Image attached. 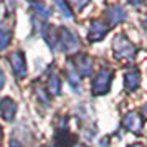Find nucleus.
Segmentation results:
<instances>
[{"label": "nucleus", "mask_w": 147, "mask_h": 147, "mask_svg": "<svg viewBox=\"0 0 147 147\" xmlns=\"http://www.w3.org/2000/svg\"><path fill=\"white\" fill-rule=\"evenodd\" d=\"M106 17L113 25H116V23H121L126 18V12H124V8L121 7V5H111V7L107 8Z\"/></svg>", "instance_id": "nucleus-9"}, {"label": "nucleus", "mask_w": 147, "mask_h": 147, "mask_svg": "<svg viewBox=\"0 0 147 147\" xmlns=\"http://www.w3.org/2000/svg\"><path fill=\"white\" fill-rule=\"evenodd\" d=\"M53 2H55V5L60 8V12L65 15L66 18H71V17H73V13H71V8H69V5H68L66 0H53Z\"/></svg>", "instance_id": "nucleus-15"}, {"label": "nucleus", "mask_w": 147, "mask_h": 147, "mask_svg": "<svg viewBox=\"0 0 147 147\" xmlns=\"http://www.w3.org/2000/svg\"><path fill=\"white\" fill-rule=\"evenodd\" d=\"M139 84H140V73L137 69H131L129 73H126V89L127 91L137 89Z\"/></svg>", "instance_id": "nucleus-11"}, {"label": "nucleus", "mask_w": 147, "mask_h": 147, "mask_svg": "<svg viewBox=\"0 0 147 147\" xmlns=\"http://www.w3.org/2000/svg\"><path fill=\"white\" fill-rule=\"evenodd\" d=\"M10 65H12V69H13L15 76L22 80L25 73H27V65H25V56L22 51H13V53L10 55Z\"/></svg>", "instance_id": "nucleus-4"}, {"label": "nucleus", "mask_w": 147, "mask_h": 147, "mask_svg": "<svg viewBox=\"0 0 147 147\" xmlns=\"http://www.w3.org/2000/svg\"><path fill=\"white\" fill-rule=\"evenodd\" d=\"M124 126H126V129L132 131L134 134H140L142 132V127H144V117L139 113L132 111V113H129L124 117Z\"/></svg>", "instance_id": "nucleus-5"}, {"label": "nucleus", "mask_w": 147, "mask_h": 147, "mask_svg": "<svg viewBox=\"0 0 147 147\" xmlns=\"http://www.w3.org/2000/svg\"><path fill=\"white\" fill-rule=\"evenodd\" d=\"M131 3H134V5H137V3H140V2H144V0H129Z\"/></svg>", "instance_id": "nucleus-20"}, {"label": "nucleus", "mask_w": 147, "mask_h": 147, "mask_svg": "<svg viewBox=\"0 0 147 147\" xmlns=\"http://www.w3.org/2000/svg\"><path fill=\"white\" fill-rule=\"evenodd\" d=\"M0 137H2V129H0Z\"/></svg>", "instance_id": "nucleus-22"}, {"label": "nucleus", "mask_w": 147, "mask_h": 147, "mask_svg": "<svg viewBox=\"0 0 147 147\" xmlns=\"http://www.w3.org/2000/svg\"><path fill=\"white\" fill-rule=\"evenodd\" d=\"M111 83H113V71L107 69V68L99 69V73L96 74L93 80V93L106 94L109 91V88H111Z\"/></svg>", "instance_id": "nucleus-3"}, {"label": "nucleus", "mask_w": 147, "mask_h": 147, "mask_svg": "<svg viewBox=\"0 0 147 147\" xmlns=\"http://www.w3.org/2000/svg\"><path fill=\"white\" fill-rule=\"evenodd\" d=\"M142 116H144V117H147V102L142 106Z\"/></svg>", "instance_id": "nucleus-18"}, {"label": "nucleus", "mask_w": 147, "mask_h": 147, "mask_svg": "<svg viewBox=\"0 0 147 147\" xmlns=\"http://www.w3.org/2000/svg\"><path fill=\"white\" fill-rule=\"evenodd\" d=\"M10 38H12V35H10V30L7 27H3L2 23H0V50H3V48L8 47V43H10Z\"/></svg>", "instance_id": "nucleus-13"}, {"label": "nucleus", "mask_w": 147, "mask_h": 147, "mask_svg": "<svg viewBox=\"0 0 147 147\" xmlns=\"http://www.w3.org/2000/svg\"><path fill=\"white\" fill-rule=\"evenodd\" d=\"M0 114L5 121H12L17 114V104L10 98H3L0 101Z\"/></svg>", "instance_id": "nucleus-7"}, {"label": "nucleus", "mask_w": 147, "mask_h": 147, "mask_svg": "<svg viewBox=\"0 0 147 147\" xmlns=\"http://www.w3.org/2000/svg\"><path fill=\"white\" fill-rule=\"evenodd\" d=\"M55 142H56V146H58V147H71V146H74V137L68 132V131L60 129L58 134H56Z\"/></svg>", "instance_id": "nucleus-10"}, {"label": "nucleus", "mask_w": 147, "mask_h": 147, "mask_svg": "<svg viewBox=\"0 0 147 147\" xmlns=\"http://www.w3.org/2000/svg\"><path fill=\"white\" fill-rule=\"evenodd\" d=\"M66 76H68V83H69L74 89L80 88V73L76 71V68H69L66 71Z\"/></svg>", "instance_id": "nucleus-14"}, {"label": "nucleus", "mask_w": 147, "mask_h": 147, "mask_svg": "<svg viewBox=\"0 0 147 147\" xmlns=\"http://www.w3.org/2000/svg\"><path fill=\"white\" fill-rule=\"evenodd\" d=\"M48 93L53 94V96L60 94V78L56 74H51L50 80H48Z\"/></svg>", "instance_id": "nucleus-12"}, {"label": "nucleus", "mask_w": 147, "mask_h": 147, "mask_svg": "<svg viewBox=\"0 0 147 147\" xmlns=\"http://www.w3.org/2000/svg\"><path fill=\"white\" fill-rule=\"evenodd\" d=\"M76 71L81 76H89L91 71H93V61H91V58L86 56V55L78 56V60H76Z\"/></svg>", "instance_id": "nucleus-8"}, {"label": "nucleus", "mask_w": 147, "mask_h": 147, "mask_svg": "<svg viewBox=\"0 0 147 147\" xmlns=\"http://www.w3.org/2000/svg\"><path fill=\"white\" fill-rule=\"evenodd\" d=\"M113 47H114V56L117 60H131L134 55H136V47L127 40L124 35L116 36Z\"/></svg>", "instance_id": "nucleus-2"}, {"label": "nucleus", "mask_w": 147, "mask_h": 147, "mask_svg": "<svg viewBox=\"0 0 147 147\" xmlns=\"http://www.w3.org/2000/svg\"><path fill=\"white\" fill-rule=\"evenodd\" d=\"M107 33V25L104 20H93L89 28V41H98Z\"/></svg>", "instance_id": "nucleus-6"}, {"label": "nucleus", "mask_w": 147, "mask_h": 147, "mask_svg": "<svg viewBox=\"0 0 147 147\" xmlns=\"http://www.w3.org/2000/svg\"><path fill=\"white\" fill-rule=\"evenodd\" d=\"M129 147H144L142 144H132V146H129Z\"/></svg>", "instance_id": "nucleus-21"}, {"label": "nucleus", "mask_w": 147, "mask_h": 147, "mask_svg": "<svg viewBox=\"0 0 147 147\" xmlns=\"http://www.w3.org/2000/svg\"><path fill=\"white\" fill-rule=\"evenodd\" d=\"M69 2H73L76 8H83V7H86L88 3H89V0H69Z\"/></svg>", "instance_id": "nucleus-16"}, {"label": "nucleus", "mask_w": 147, "mask_h": 147, "mask_svg": "<svg viewBox=\"0 0 147 147\" xmlns=\"http://www.w3.org/2000/svg\"><path fill=\"white\" fill-rule=\"evenodd\" d=\"M10 147H22V146L18 144V142H15L13 140V142H10Z\"/></svg>", "instance_id": "nucleus-19"}, {"label": "nucleus", "mask_w": 147, "mask_h": 147, "mask_svg": "<svg viewBox=\"0 0 147 147\" xmlns=\"http://www.w3.org/2000/svg\"><path fill=\"white\" fill-rule=\"evenodd\" d=\"M3 84H5V76H3V73H2V69H0V89L3 88Z\"/></svg>", "instance_id": "nucleus-17"}, {"label": "nucleus", "mask_w": 147, "mask_h": 147, "mask_svg": "<svg viewBox=\"0 0 147 147\" xmlns=\"http://www.w3.org/2000/svg\"><path fill=\"white\" fill-rule=\"evenodd\" d=\"M55 41H58L61 45V50L66 53H74L76 50H80V38L69 30V28H61L60 35L53 36Z\"/></svg>", "instance_id": "nucleus-1"}]
</instances>
